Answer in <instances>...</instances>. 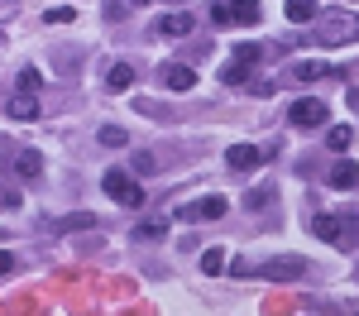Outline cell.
Masks as SVG:
<instances>
[{
    "label": "cell",
    "mask_w": 359,
    "mask_h": 316,
    "mask_svg": "<svg viewBox=\"0 0 359 316\" xmlns=\"http://www.w3.org/2000/svg\"><path fill=\"white\" fill-rule=\"evenodd\" d=\"M331 187H335V192H350V187H359V163L340 158V163L331 168Z\"/></svg>",
    "instance_id": "obj_8"
},
{
    "label": "cell",
    "mask_w": 359,
    "mask_h": 316,
    "mask_svg": "<svg viewBox=\"0 0 359 316\" xmlns=\"http://www.w3.org/2000/svg\"><path fill=\"white\" fill-rule=\"evenodd\" d=\"M10 268H15V259H10L5 249H0V273H10Z\"/></svg>",
    "instance_id": "obj_30"
},
{
    "label": "cell",
    "mask_w": 359,
    "mask_h": 316,
    "mask_svg": "<svg viewBox=\"0 0 359 316\" xmlns=\"http://www.w3.org/2000/svg\"><path fill=\"white\" fill-rule=\"evenodd\" d=\"M177 216H182V221H221L225 216V197H201V201H192V206H182Z\"/></svg>",
    "instance_id": "obj_4"
},
{
    "label": "cell",
    "mask_w": 359,
    "mask_h": 316,
    "mask_svg": "<svg viewBox=\"0 0 359 316\" xmlns=\"http://www.w3.org/2000/svg\"><path fill=\"white\" fill-rule=\"evenodd\" d=\"M230 20L235 25H259L264 10H259V0H230Z\"/></svg>",
    "instance_id": "obj_9"
},
{
    "label": "cell",
    "mask_w": 359,
    "mask_h": 316,
    "mask_svg": "<svg viewBox=\"0 0 359 316\" xmlns=\"http://www.w3.org/2000/svg\"><path fill=\"white\" fill-rule=\"evenodd\" d=\"M15 172H20L25 182H34V177L43 172V153H34V149H25V153L15 158Z\"/></svg>",
    "instance_id": "obj_13"
},
{
    "label": "cell",
    "mask_w": 359,
    "mask_h": 316,
    "mask_svg": "<svg viewBox=\"0 0 359 316\" xmlns=\"http://www.w3.org/2000/svg\"><path fill=\"white\" fill-rule=\"evenodd\" d=\"M221 77H225V82H230V86H240V82H245V77H249V62H240V57H235V62L225 67Z\"/></svg>",
    "instance_id": "obj_18"
},
{
    "label": "cell",
    "mask_w": 359,
    "mask_h": 316,
    "mask_svg": "<svg viewBox=\"0 0 359 316\" xmlns=\"http://www.w3.org/2000/svg\"><path fill=\"white\" fill-rule=\"evenodd\" d=\"M163 230H168V216H154V221H144V226H139V235H144V240H158Z\"/></svg>",
    "instance_id": "obj_19"
},
{
    "label": "cell",
    "mask_w": 359,
    "mask_h": 316,
    "mask_svg": "<svg viewBox=\"0 0 359 316\" xmlns=\"http://www.w3.org/2000/svg\"><path fill=\"white\" fill-rule=\"evenodd\" d=\"M350 39H359V20L345 15V10H326V15H321V39H316V43H350Z\"/></svg>",
    "instance_id": "obj_1"
},
{
    "label": "cell",
    "mask_w": 359,
    "mask_h": 316,
    "mask_svg": "<svg viewBox=\"0 0 359 316\" xmlns=\"http://www.w3.org/2000/svg\"><path fill=\"white\" fill-rule=\"evenodd\" d=\"M225 163H230V168H235V172H254V168H259V163H264V153H259L254 144H235V149L225 153Z\"/></svg>",
    "instance_id": "obj_6"
},
{
    "label": "cell",
    "mask_w": 359,
    "mask_h": 316,
    "mask_svg": "<svg viewBox=\"0 0 359 316\" xmlns=\"http://www.w3.org/2000/svg\"><path fill=\"white\" fill-rule=\"evenodd\" d=\"M43 20H48V25H67V20H72V10H67V5H62V10H48V15H43Z\"/></svg>",
    "instance_id": "obj_25"
},
{
    "label": "cell",
    "mask_w": 359,
    "mask_h": 316,
    "mask_svg": "<svg viewBox=\"0 0 359 316\" xmlns=\"http://www.w3.org/2000/svg\"><path fill=\"white\" fill-rule=\"evenodd\" d=\"M302 259H273V263H264V278H283V283H292V278H302Z\"/></svg>",
    "instance_id": "obj_7"
},
{
    "label": "cell",
    "mask_w": 359,
    "mask_h": 316,
    "mask_svg": "<svg viewBox=\"0 0 359 316\" xmlns=\"http://www.w3.org/2000/svg\"><path fill=\"white\" fill-rule=\"evenodd\" d=\"M316 15H321L316 0H287V20H292V25H311Z\"/></svg>",
    "instance_id": "obj_12"
},
{
    "label": "cell",
    "mask_w": 359,
    "mask_h": 316,
    "mask_svg": "<svg viewBox=\"0 0 359 316\" xmlns=\"http://www.w3.org/2000/svg\"><path fill=\"white\" fill-rule=\"evenodd\" d=\"M240 62H249V67H254V62H259V57H264V48H259V43H240Z\"/></svg>",
    "instance_id": "obj_24"
},
{
    "label": "cell",
    "mask_w": 359,
    "mask_h": 316,
    "mask_svg": "<svg viewBox=\"0 0 359 316\" xmlns=\"http://www.w3.org/2000/svg\"><path fill=\"white\" fill-rule=\"evenodd\" d=\"M10 115L15 120H39V101L29 91H20V96H10Z\"/></svg>",
    "instance_id": "obj_14"
},
{
    "label": "cell",
    "mask_w": 359,
    "mask_h": 316,
    "mask_svg": "<svg viewBox=\"0 0 359 316\" xmlns=\"http://www.w3.org/2000/svg\"><path fill=\"white\" fill-rule=\"evenodd\" d=\"M211 20H216V25H235V20H230V5H211Z\"/></svg>",
    "instance_id": "obj_26"
},
{
    "label": "cell",
    "mask_w": 359,
    "mask_h": 316,
    "mask_svg": "<svg viewBox=\"0 0 359 316\" xmlns=\"http://www.w3.org/2000/svg\"><path fill=\"white\" fill-rule=\"evenodd\" d=\"M311 235L326 240V245H340V216H316L311 221Z\"/></svg>",
    "instance_id": "obj_10"
},
{
    "label": "cell",
    "mask_w": 359,
    "mask_h": 316,
    "mask_svg": "<svg viewBox=\"0 0 359 316\" xmlns=\"http://www.w3.org/2000/svg\"><path fill=\"white\" fill-rule=\"evenodd\" d=\"M287 77H292V82H321V77H335V72L326 67V62H297Z\"/></svg>",
    "instance_id": "obj_11"
},
{
    "label": "cell",
    "mask_w": 359,
    "mask_h": 316,
    "mask_svg": "<svg viewBox=\"0 0 359 316\" xmlns=\"http://www.w3.org/2000/svg\"><path fill=\"white\" fill-rule=\"evenodd\" d=\"M39 86H43V77H39V67H25V72H20V91H29V96H34Z\"/></svg>",
    "instance_id": "obj_20"
},
{
    "label": "cell",
    "mask_w": 359,
    "mask_h": 316,
    "mask_svg": "<svg viewBox=\"0 0 359 316\" xmlns=\"http://www.w3.org/2000/svg\"><path fill=\"white\" fill-rule=\"evenodd\" d=\"M130 82H135V67H130V62H115L106 86H111V91H130Z\"/></svg>",
    "instance_id": "obj_16"
},
{
    "label": "cell",
    "mask_w": 359,
    "mask_h": 316,
    "mask_svg": "<svg viewBox=\"0 0 359 316\" xmlns=\"http://www.w3.org/2000/svg\"><path fill=\"white\" fill-rule=\"evenodd\" d=\"M221 263H225L221 249H206V254H201V268H206V273H221Z\"/></svg>",
    "instance_id": "obj_23"
},
{
    "label": "cell",
    "mask_w": 359,
    "mask_h": 316,
    "mask_svg": "<svg viewBox=\"0 0 359 316\" xmlns=\"http://www.w3.org/2000/svg\"><path fill=\"white\" fill-rule=\"evenodd\" d=\"M158 34H172V39L192 34V15H168V20H158Z\"/></svg>",
    "instance_id": "obj_15"
},
{
    "label": "cell",
    "mask_w": 359,
    "mask_h": 316,
    "mask_svg": "<svg viewBox=\"0 0 359 316\" xmlns=\"http://www.w3.org/2000/svg\"><path fill=\"white\" fill-rule=\"evenodd\" d=\"M273 201V187H259V192H249V211H264Z\"/></svg>",
    "instance_id": "obj_22"
},
{
    "label": "cell",
    "mask_w": 359,
    "mask_h": 316,
    "mask_svg": "<svg viewBox=\"0 0 359 316\" xmlns=\"http://www.w3.org/2000/svg\"><path fill=\"white\" fill-rule=\"evenodd\" d=\"M5 206H20V192H5V187H0V211H5Z\"/></svg>",
    "instance_id": "obj_29"
},
{
    "label": "cell",
    "mask_w": 359,
    "mask_h": 316,
    "mask_svg": "<svg viewBox=\"0 0 359 316\" xmlns=\"http://www.w3.org/2000/svg\"><path fill=\"white\" fill-rule=\"evenodd\" d=\"M101 144H106V149H125V144H130V135H125L120 125H106V130H101Z\"/></svg>",
    "instance_id": "obj_17"
},
{
    "label": "cell",
    "mask_w": 359,
    "mask_h": 316,
    "mask_svg": "<svg viewBox=\"0 0 359 316\" xmlns=\"http://www.w3.org/2000/svg\"><path fill=\"white\" fill-rule=\"evenodd\" d=\"M350 144H355V130L335 125V130H331V149H350Z\"/></svg>",
    "instance_id": "obj_21"
},
{
    "label": "cell",
    "mask_w": 359,
    "mask_h": 316,
    "mask_svg": "<svg viewBox=\"0 0 359 316\" xmlns=\"http://www.w3.org/2000/svg\"><path fill=\"white\" fill-rule=\"evenodd\" d=\"M101 187H106L111 201H120V206H144V187H139L125 168H111L106 177H101Z\"/></svg>",
    "instance_id": "obj_2"
},
{
    "label": "cell",
    "mask_w": 359,
    "mask_h": 316,
    "mask_svg": "<svg viewBox=\"0 0 359 316\" xmlns=\"http://www.w3.org/2000/svg\"><path fill=\"white\" fill-rule=\"evenodd\" d=\"M292 125H302V130H311V125H321L326 120V101H316V96H302V101H292Z\"/></svg>",
    "instance_id": "obj_3"
},
{
    "label": "cell",
    "mask_w": 359,
    "mask_h": 316,
    "mask_svg": "<svg viewBox=\"0 0 359 316\" xmlns=\"http://www.w3.org/2000/svg\"><path fill=\"white\" fill-rule=\"evenodd\" d=\"M135 168H139V172H154V168H158V158H154V153H139Z\"/></svg>",
    "instance_id": "obj_27"
},
{
    "label": "cell",
    "mask_w": 359,
    "mask_h": 316,
    "mask_svg": "<svg viewBox=\"0 0 359 316\" xmlns=\"http://www.w3.org/2000/svg\"><path fill=\"white\" fill-rule=\"evenodd\" d=\"M62 226H72V230H82V226H96V216H67Z\"/></svg>",
    "instance_id": "obj_28"
},
{
    "label": "cell",
    "mask_w": 359,
    "mask_h": 316,
    "mask_svg": "<svg viewBox=\"0 0 359 316\" xmlns=\"http://www.w3.org/2000/svg\"><path fill=\"white\" fill-rule=\"evenodd\" d=\"M158 77H163V86H172V91H192L196 86V72L187 67V62H163Z\"/></svg>",
    "instance_id": "obj_5"
}]
</instances>
